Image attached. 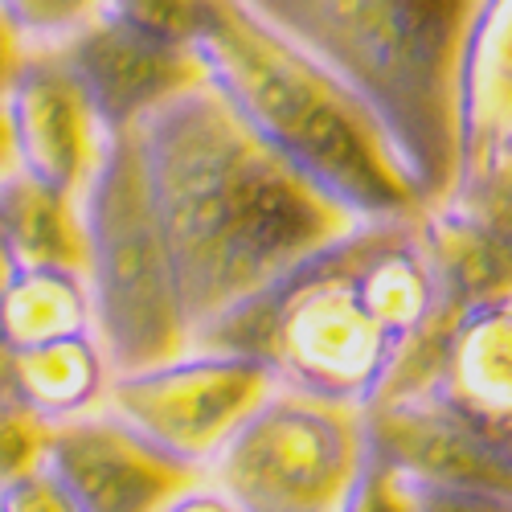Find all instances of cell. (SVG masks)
<instances>
[{"label": "cell", "instance_id": "cell-1", "mask_svg": "<svg viewBox=\"0 0 512 512\" xmlns=\"http://www.w3.org/2000/svg\"><path fill=\"white\" fill-rule=\"evenodd\" d=\"M136 136L189 349L361 222L279 160L205 74L156 103Z\"/></svg>", "mask_w": 512, "mask_h": 512}, {"label": "cell", "instance_id": "cell-2", "mask_svg": "<svg viewBox=\"0 0 512 512\" xmlns=\"http://www.w3.org/2000/svg\"><path fill=\"white\" fill-rule=\"evenodd\" d=\"M373 119L414 201L463 173L467 58L484 0H238Z\"/></svg>", "mask_w": 512, "mask_h": 512}, {"label": "cell", "instance_id": "cell-3", "mask_svg": "<svg viewBox=\"0 0 512 512\" xmlns=\"http://www.w3.org/2000/svg\"><path fill=\"white\" fill-rule=\"evenodd\" d=\"M443 267L406 213L365 218L197 349L263 357L275 386L349 406L435 312Z\"/></svg>", "mask_w": 512, "mask_h": 512}, {"label": "cell", "instance_id": "cell-4", "mask_svg": "<svg viewBox=\"0 0 512 512\" xmlns=\"http://www.w3.org/2000/svg\"><path fill=\"white\" fill-rule=\"evenodd\" d=\"M189 50L250 132L353 218H394L418 205L357 99L238 0H201Z\"/></svg>", "mask_w": 512, "mask_h": 512}, {"label": "cell", "instance_id": "cell-5", "mask_svg": "<svg viewBox=\"0 0 512 512\" xmlns=\"http://www.w3.org/2000/svg\"><path fill=\"white\" fill-rule=\"evenodd\" d=\"M82 279L91 300V332L111 373L173 361L189 349L173 267L148 197L140 136L115 127L78 193Z\"/></svg>", "mask_w": 512, "mask_h": 512}, {"label": "cell", "instance_id": "cell-6", "mask_svg": "<svg viewBox=\"0 0 512 512\" xmlns=\"http://www.w3.org/2000/svg\"><path fill=\"white\" fill-rule=\"evenodd\" d=\"M353 426L345 406L275 386L201 480L234 512H349Z\"/></svg>", "mask_w": 512, "mask_h": 512}, {"label": "cell", "instance_id": "cell-7", "mask_svg": "<svg viewBox=\"0 0 512 512\" xmlns=\"http://www.w3.org/2000/svg\"><path fill=\"white\" fill-rule=\"evenodd\" d=\"M275 390L263 357L238 349H185L132 373H111L103 406L148 447L189 472H205L238 422Z\"/></svg>", "mask_w": 512, "mask_h": 512}, {"label": "cell", "instance_id": "cell-8", "mask_svg": "<svg viewBox=\"0 0 512 512\" xmlns=\"http://www.w3.org/2000/svg\"><path fill=\"white\" fill-rule=\"evenodd\" d=\"M41 472L66 512H164L201 484V472L164 459L107 406L50 422Z\"/></svg>", "mask_w": 512, "mask_h": 512}, {"label": "cell", "instance_id": "cell-9", "mask_svg": "<svg viewBox=\"0 0 512 512\" xmlns=\"http://www.w3.org/2000/svg\"><path fill=\"white\" fill-rule=\"evenodd\" d=\"M0 115L9 127L13 168L66 197H78L107 132L54 50H29Z\"/></svg>", "mask_w": 512, "mask_h": 512}, {"label": "cell", "instance_id": "cell-10", "mask_svg": "<svg viewBox=\"0 0 512 512\" xmlns=\"http://www.w3.org/2000/svg\"><path fill=\"white\" fill-rule=\"evenodd\" d=\"M54 54L74 74L103 132L140 123L156 103L201 78L189 46L152 37L111 13L62 41Z\"/></svg>", "mask_w": 512, "mask_h": 512}, {"label": "cell", "instance_id": "cell-11", "mask_svg": "<svg viewBox=\"0 0 512 512\" xmlns=\"http://www.w3.org/2000/svg\"><path fill=\"white\" fill-rule=\"evenodd\" d=\"M0 267L82 271L78 197L25 177L21 168H5L0 173Z\"/></svg>", "mask_w": 512, "mask_h": 512}, {"label": "cell", "instance_id": "cell-12", "mask_svg": "<svg viewBox=\"0 0 512 512\" xmlns=\"http://www.w3.org/2000/svg\"><path fill=\"white\" fill-rule=\"evenodd\" d=\"M107 381L111 369L95 332L62 336L50 340V345L9 353V394L21 398L29 410H37L46 422H62L82 410L103 406Z\"/></svg>", "mask_w": 512, "mask_h": 512}, {"label": "cell", "instance_id": "cell-13", "mask_svg": "<svg viewBox=\"0 0 512 512\" xmlns=\"http://www.w3.org/2000/svg\"><path fill=\"white\" fill-rule=\"evenodd\" d=\"M82 332H91L82 271L29 267L0 275V353H25Z\"/></svg>", "mask_w": 512, "mask_h": 512}, {"label": "cell", "instance_id": "cell-14", "mask_svg": "<svg viewBox=\"0 0 512 512\" xmlns=\"http://www.w3.org/2000/svg\"><path fill=\"white\" fill-rule=\"evenodd\" d=\"M512 144V0H484L463 91L467 164L484 148Z\"/></svg>", "mask_w": 512, "mask_h": 512}, {"label": "cell", "instance_id": "cell-15", "mask_svg": "<svg viewBox=\"0 0 512 512\" xmlns=\"http://www.w3.org/2000/svg\"><path fill=\"white\" fill-rule=\"evenodd\" d=\"M29 50H58L62 41L95 25L111 0H0Z\"/></svg>", "mask_w": 512, "mask_h": 512}, {"label": "cell", "instance_id": "cell-16", "mask_svg": "<svg viewBox=\"0 0 512 512\" xmlns=\"http://www.w3.org/2000/svg\"><path fill=\"white\" fill-rule=\"evenodd\" d=\"M50 439V422L29 410L21 398L0 394V488L17 476H29L41 467Z\"/></svg>", "mask_w": 512, "mask_h": 512}, {"label": "cell", "instance_id": "cell-17", "mask_svg": "<svg viewBox=\"0 0 512 512\" xmlns=\"http://www.w3.org/2000/svg\"><path fill=\"white\" fill-rule=\"evenodd\" d=\"M107 13L127 21V25H136V29H144V33H152V37L189 46L197 13H201V0H111Z\"/></svg>", "mask_w": 512, "mask_h": 512}, {"label": "cell", "instance_id": "cell-18", "mask_svg": "<svg viewBox=\"0 0 512 512\" xmlns=\"http://www.w3.org/2000/svg\"><path fill=\"white\" fill-rule=\"evenodd\" d=\"M0 512H66V504L37 467V472L17 476L13 484L0 488Z\"/></svg>", "mask_w": 512, "mask_h": 512}, {"label": "cell", "instance_id": "cell-19", "mask_svg": "<svg viewBox=\"0 0 512 512\" xmlns=\"http://www.w3.org/2000/svg\"><path fill=\"white\" fill-rule=\"evenodd\" d=\"M25 58H29L25 37L17 33V25L9 21V13L0 9V107H5V99L13 91V82H17L21 66H25Z\"/></svg>", "mask_w": 512, "mask_h": 512}, {"label": "cell", "instance_id": "cell-20", "mask_svg": "<svg viewBox=\"0 0 512 512\" xmlns=\"http://www.w3.org/2000/svg\"><path fill=\"white\" fill-rule=\"evenodd\" d=\"M164 512H234V508H230L218 492H213V488L201 480V484H193L189 492H181V496H177L173 504H168Z\"/></svg>", "mask_w": 512, "mask_h": 512}, {"label": "cell", "instance_id": "cell-21", "mask_svg": "<svg viewBox=\"0 0 512 512\" xmlns=\"http://www.w3.org/2000/svg\"><path fill=\"white\" fill-rule=\"evenodd\" d=\"M13 168V148H9V127H5V115H0V173Z\"/></svg>", "mask_w": 512, "mask_h": 512}]
</instances>
